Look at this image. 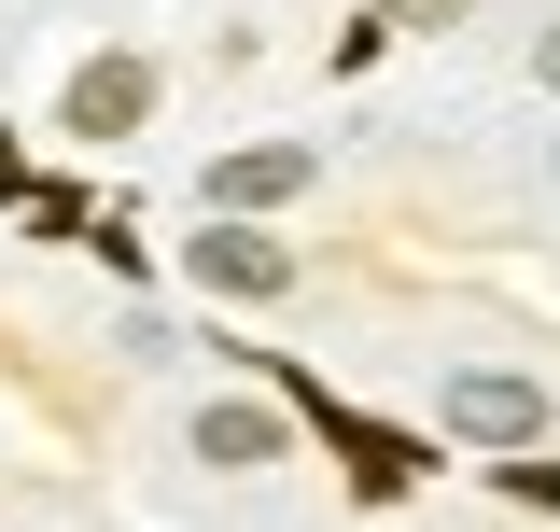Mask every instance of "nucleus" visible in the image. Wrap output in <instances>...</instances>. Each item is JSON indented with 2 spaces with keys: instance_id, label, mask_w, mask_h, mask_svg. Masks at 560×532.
<instances>
[{
  "instance_id": "5",
  "label": "nucleus",
  "mask_w": 560,
  "mask_h": 532,
  "mask_svg": "<svg viewBox=\"0 0 560 532\" xmlns=\"http://www.w3.org/2000/svg\"><path fill=\"white\" fill-rule=\"evenodd\" d=\"M294 435H280V406H253V393H224V406H197V463H224V476H253V463H280Z\"/></svg>"
},
{
  "instance_id": "6",
  "label": "nucleus",
  "mask_w": 560,
  "mask_h": 532,
  "mask_svg": "<svg viewBox=\"0 0 560 532\" xmlns=\"http://www.w3.org/2000/svg\"><path fill=\"white\" fill-rule=\"evenodd\" d=\"M378 14H393V28H463L477 0H378Z\"/></svg>"
},
{
  "instance_id": "1",
  "label": "nucleus",
  "mask_w": 560,
  "mask_h": 532,
  "mask_svg": "<svg viewBox=\"0 0 560 532\" xmlns=\"http://www.w3.org/2000/svg\"><path fill=\"white\" fill-rule=\"evenodd\" d=\"M434 406H448V435H477V449H533V435H547V393H533L518 365H463Z\"/></svg>"
},
{
  "instance_id": "7",
  "label": "nucleus",
  "mask_w": 560,
  "mask_h": 532,
  "mask_svg": "<svg viewBox=\"0 0 560 532\" xmlns=\"http://www.w3.org/2000/svg\"><path fill=\"white\" fill-rule=\"evenodd\" d=\"M533 70H547V84H560V14H547V43H533Z\"/></svg>"
},
{
  "instance_id": "3",
  "label": "nucleus",
  "mask_w": 560,
  "mask_h": 532,
  "mask_svg": "<svg viewBox=\"0 0 560 532\" xmlns=\"http://www.w3.org/2000/svg\"><path fill=\"white\" fill-rule=\"evenodd\" d=\"M140 113H154V57H84L70 99H57L70 140H140Z\"/></svg>"
},
{
  "instance_id": "4",
  "label": "nucleus",
  "mask_w": 560,
  "mask_h": 532,
  "mask_svg": "<svg viewBox=\"0 0 560 532\" xmlns=\"http://www.w3.org/2000/svg\"><path fill=\"white\" fill-rule=\"evenodd\" d=\"M294 197H308V154L294 140H238L210 169V224H253V210H294Z\"/></svg>"
},
{
  "instance_id": "2",
  "label": "nucleus",
  "mask_w": 560,
  "mask_h": 532,
  "mask_svg": "<svg viewBox=\"0 0 560 532\" xmlns=\"http://www.w3.org/2000/svg\"><path fill=\"white\" fill-rule=\"evenodd\" d=\"M183 266H197L210 294H238V309H280V294H294V253H280L267 224H197Z\"/></svg>"
}]
</instances>
